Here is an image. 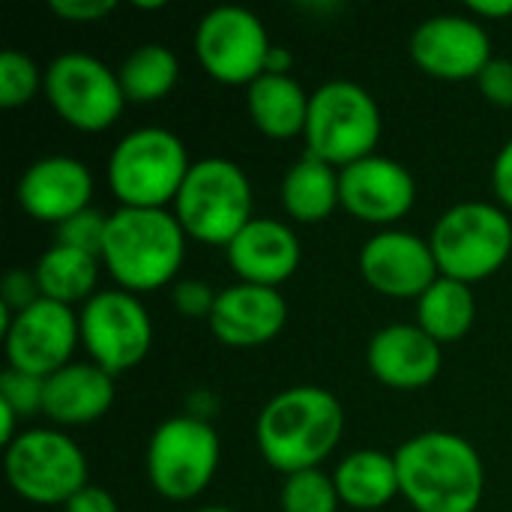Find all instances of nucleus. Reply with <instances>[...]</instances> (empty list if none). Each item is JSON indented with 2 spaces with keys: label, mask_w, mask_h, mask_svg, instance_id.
Returning <instances> with one entry per match:
<instances>
[{
  "label": "nucleus",
  "mask_w": 512,
  "mask_h": 512,
  "mask_svg": "<svg viewBox=\"0 0 512 512\" xmlns=\"http://www.w3.org/2000/svg\"><path fill=\"white\" fill-rule=\"evenodd\" d=\"M114 375L96 363H69L45 378L42 414L60 426H84L108 414L114 405Z\"/></svg>",
  "instance_id": "obj_21"
},
{
  "label": "nucleus",
  "mask_w": 512,
  "mask_h": 512,
  "mask_svg": "<svg viewBox=\"0 0 512 512\" xmlns=\"http://www.w3.org/2000/svg\"><path fill=\"white\" fill-rule=\"evenodd\" d=\"M417 318H420V327L438 345L459 342L462 336H468V330L474 327V318H477V300H474L471 285L441 276L417 300Z\"/></svg>",
  "instance_id": "obj_26"
},
{
  "label": "nucleus",
  "mask_w": 512,
  "mask_h": 512,
  "mask_svg": "<svg viewBox=\"0 0 512 512\" xmlns=\"http://www.w3.org/2000/svg\"><path fill=\"white\" fill-rule=\"evenodd\" d=\"M216 291L213 285H207L204 279H183L174 285L171 291V300H174V309L183 315V318H207L213 315V306H216Z\"/></svg>",
  "instance_id": "obj_32"
},
{
  "label": "nucleus",
  "mask_w": 512,
  "mask_h": 512,
  "mask_svg": "<svg viewBox=\"0 0 512 512\" xmlns=\"http://www.w3.org/2000/svg\"><path fill=\"white\" fill-rule=\"evenodd\" d=\"M33 273H36V282H39V294L45 300L72 306L78 300L93 297L96 279H99V258L87 255L81 249L54 243L48 252H42Z\"/></svg>",
  "instance_id": "obj_25"
},
{
  "label": "nucleus",
  "mask_w": 512,
  "mask_h": 512,
  "mask_svg": "<svg viewBox=\"0 0 512 512\" xmlns=\"http://www.w3.org/2000/svg\"><path fill=\"white\" fill-rule=\"evenodd\" d=\"M219 468V438L198 417L165 420L147 447V477L168 501L198 498Z\"/></svg>",
  "instance_id": "obj_9"
},
{
  "label": "nucleus",
  "mask_w": 512,
  "mask_h": 512,
  "mask_svg": "<svg viewBox=\"0 0 512 512\" xmlns=\"http://www.w3.org/2000/svg\"><path fill=\"white\" fill-rule=\"evenodd\" d=\"M186 252V231L168 210L120 207L108 216L102 264L123 291H156L168 285Z\"/></svg>",
  "instance_id": "obj_3"
},
{
  "label": "nucleus",
  "mask_w": 512,
  "mask_h": 512,
  "mask_svg": "<svg viewBox=\"0 0 512 512\" xmlns=\"http://www.w3.org/2000/svg\"><path fill=\"white\" fill-rule=\"evenodd\" d=\"M291 63H294V60H291V51H288V48L273 45V48H270V54H267L264 72H267V75H288Z\"/></svg>",
  "instance_id": "obj_39"
},
{
  "label": "nucleus",
  "mask_w": 512,
  "mask_h": 512,
  "mask_svg": "<svg viewBox=\"0 0 512 512\" xmlns=\"http://www.w3.org/2000/svg\"><path fill=\"white\" fill-rule=\"evenodd\" d=\"M36 300H42L36 273H27V270H21V267L9 270L6 279H3V288H0V306H6L12 315H18V312H24L27 306H33Z\"/></svg>",
  "instance_id": "obj_33"
},
{
  "label": "nucleus",
  "mask_w": 512,
  "mask_h": 512,
  "mask_svg": "<svg viewBox=\"0 0 512 512\" xmlns=\"http://www.w3.org/2000/svg\"><path fill=\"white\" fill-rule=\"evenodd\" d=\"M414 63L432 78L468 81L480 78L492 60V42L483 24L465 15H435L417 24L411 36Z\"/></svg>",
  "instance_id": "obj_14"
},
{
  "label": "nucleus",
  "mask_w": 512,
  "mask_h": 512,
  "mask_svg": "<svg viewBox=\"0 0 512 512\" xmlns=\"http://www.w3.org/2000/svg\"><path fill=\"white\" fill-rule=\"evenodd\" d=\"M288 321V303L276 288L237 282L219 291L210 330L222 345L255 348L282 333Z\"/></svg>",
  "instance_id": "obj_17"
},
{
  "label": "nucleus",
  "mask_w": 512,
  "mask_h": 512,
  "mask_svg": "<svg viewBox=\"0 0 512 512\" xmlns=\"http://www.w3.org/2000/svg\"><path fill=\"white\" fill-rule=\"evenodd\" d=\"M249 117L270 138L306 132L309 96L291 75H261L249 84Z\"/></svg>",
  "instance_id": "obj_23"
},
{
  "label": "nucleus",
  "mask_w": 512,
  "mask_h": 512,
  "mask_svg": "<svg viewBox=\"0 0 512 512\" xmlns=\"http://www.w3.org/2000/svg\"><path fill=\"white\" fill-rule=\"evenodd\" d=\"M6 480L30 504H63L87 486V459L81 447L48 429L21 432L6 447Z\"/></svg>",
  "instance_id": "obj_8"
},
{
  "label": "nucleus",
  "mask_w": 512,
  "mask_h": 512,
  "mask_svg": "<svg viewBox=\"0 0 512 512\" xmlns=\"http://www.w3.org/2000/svg\"><path fill=\"white\" fill-rule=\"evenodd\" d=\"M15 417H18V414H15L6 402H0V444H3V447H9V444L18 438V435H15Z\"/></svg>",
  "instance_id": "obj_40"
},
{
  "label": "nucleus",
  "mask_w": 512,
  "mask_h": 512,
  "mask_svg": "<svg viewBox=\"0 0 512 512\" xmlns=\"http://www.w3.org/2000/svg\"><path fill=\"white\" fill-rule=\"evenodd\" d=\"M480 93L501 108H512V60H489L477 78Z\"/></svg>",
  "instance_id": "obj_34"
},
{
  "label": "nucleus",
  "mask_w": 512,
  "mask_h": 512,
  "mask_svg": "<svg viewBox=\"0 0 512 512\" xmlns=\"http://www.w3.org/2000/svg\"><path fill=\"white\" fill-rule=\"evenodd\" d=\"M342 207L372 225L402 219L417 198L411 171L387 156H366L339 171Z\"/></svg>",
  "instance_id": "obj_16"
},
{
  "label": "nucleus",
  "mask_w": 512,
  "mask_h": 512,
  "mask_svg": "<svg viewBox=\"0 0 512 512\" xmlns=\"http://www.w3.org/2000/svg\"><path fill=\"white\" fill-rule=\"evenodd\" d=\"M372 375L393 390H423L441 372V345L417 324H390L369 342Z\"/></svg>",
  "instance_id": "obj_19"
},
{
  "label": "nucleus",
  "mask_w": 512,
  "mask_h": 512,
  "mask_svg": "<svg viewBox=\"0 0 512 512\" xmlns=\"http://www.w3.org/2000/svg\"><path fill=\"white\" fill-rule=\"evenodd\" d=\"M333 483L339 501L351 510H381L402 492L396 456L381 450H357L345 456L336 468Z\"/></svg>",
  "instance_id": "obj_22"
},
{
  "label": "nucleus",
  "mask_w": 512,
  "mask_h": 512,
  "mask_svg": "<svg viewBox=\"0 0 512 512\" xmlns=\"http://www.w3.org/2000/svg\"><path fill=\"white\" fill-rule=\"evenodd\" d=\"M195 512H234V510H225V507H204V510H195Z\"/></svg>",
  "instance_id": "obj_42"
},
{
  "label": "nucleus",
  "mask_w": 512,
  "mask_h": 512,
  "mask_svg": "<svg viewBox=\"0 0 512 512\" xmlns=\"http://www.w3.org/2000/svg\"><path fill=\"white\" fill-rule=\"evenodd\" d=\"M42 87L54 111L81 132H102L114 126L126 105L117 72L84 51L54 57Z\"/></svg>",
  "instance_id": "obj_10"
},
{
  "label": "nucleus",
  "mask_w": 512,
  "mask_h": 512,
  "mask_svg": "<svg viewBox=\"0 0 512 512\" xmlns=\"http://www.w3.org/2000/svg\"><path fill=\"white\" fill-rule=\"evenodd\" d=\"M78 339L81 327L72 309L42 297L24 312H18L12 318V327L6 330L9 369L36 378H51L54 372L69 366Z\"/></svg>",
  "instance_id": "obj_13"
},
{
  "label": "nucleus",
  "mask_w": 512,
  "mask_h": 512,
  "mask_svg": "<svg viewBox=\"0 0 512 512\" xmlns=\"http://www.w3.org/2000/svg\"><path fill=\"white\" fill-rule=\"evenodd\" d=\"M183 141L159 126L129 132L108 159V186L123 207L162 210L177 201L189 174Z\"/></svg>",
  "instance_id": "obj_5"
},
{
  "label": "nucleus",
  "mask_w": 512,
  "mask_h": 512,
  "mask_svg": "<svg viewBox=\"0 0 512 512\" xmlns=\"http://www.w3.org/2000/svg\"><path fill=\"white\" fill-rule=\"evenodd\" d=\"M39 84H45V78H39L36 63L21 54V51H3L0 54V105L3 108H21L27 105Z\"/></svg>",
  "instance_id": "obj_29"
},
{
  "label": "nucleus",
  "mask_w": 512,
  "mask_h": 512,
  "mask_svg": "<svg viewBox=\"0 0 512 512\" xmlns=\"http://www.w3.org/2000/svg\"><path fill=\"white\" fill-rule=\"evenodd\" d=\"M135 6H138V9H162L165 3H162V0H150V3H144V0H135Z\"/></svg>",
  "instance_id": "obj_41"
},
{
  "label": "nucleus",
  "mask_w": 512,
  "mask_h": 512,
  "mask_svg": "<svg viewBox=\"0 0 512 512\" xmlns=\"http://www.w3.org/2000/svg\"><path fill=\"white\" fill-rule=\"evenodd\" d=\"M468 9L480 18H507L512 15V0H471Z\"/></svg>",
  "instance_id": "obj_38"
},
{
  "label": "nucleus",
  "mask_w": 512,
  "mask_h": 512,
  "mask_svg": "<svg viewBox=\"0 0 512 512\" xmlns=\"http://www.w3.org/2000/svg\"><path fill=\"white\" fill-rule=\"evenodd\" d=\"M429 246L441 276L471 285L507 264L512 252V222L495 204L465 201L450 207L435 222Z\"/></svg>",
  "instance_id": "obj_7"
},
{
  "label": "nucleus",
  "mask_w": 512,
  "mask_h": 512,
  "mask_svg": "<svg viewBox=\"0 0 512 512\" xmlns=\"http://www.w3.org/2000/svg\"><path fill=\"white\" fill-rule=\"evenodd\" d=\"M48 6L66 21H99L114 12V0H51Z\"/></svg>",
  "instance_id": "obj_35"
},
{
  "label": "nucleus",
  "mask_w": 512,
  "mask_h": 512,
  "mask_svg": "<svg viewBox=\"0 0 512 512\" xmlns=\"http://www.w3.org/2000/svg\"><path fill=\"white\" fill-rule=\"evenodd\" d=\"M105 234H108V216L96 207H87V210H81V213H75L57 225V243L60 246L81 249L87 255H96L99 261H102Z\"/></svg>",
  "instance_id": "obj_30"
},
{
  "label": "nucleus",
  "mask_w": 512,
  "mask_h": 512,
  "mask_svg": "<svg viewBox=\"0 0 512 512\" xmlns=\"http://www.w3.org/2000/svg\"><path fill=\"white\" fill-rule=\"evenodd\" d=\"M492 186H495L498 201L512 210V141L504 144V150H501V153H498V159H495V168H492Z\"/></svg>",
  "instance_id": "obj_37"
},
{
  "label": "nucleus",
  "mask_w": 512,
  "mask_h": 512,
  "mask_svg": "<svg viewBox=\"0 0 512 512\" xmlns=\"http://www.w3.org/2000/svg\"><path fill=\"white\" fill-rule=\"evenodd\" d=\"M174 216L192 240L228 246L252 222L249 177L231 159L210 156L192 162L174 201Z\"/></svg>",
  "instance_id": "obj_4"
},
{
  "label": "nucleus",
  "mask_w": 512,
  "mask_h": 512,
  "mask_svg": "<svg viewBox=\"0 0 512 512\" xmlns=\"http://www.w3.org/2000/svg\"><path fill=\"white\" fill-rule=\"evenodd\" d=\"M117 78L129 102H159L174 90L180 78V63L171 48L159 42H147V45H138L120 63Z\"/></svg>",
  "instance_id": "obj_27"
},
{
  "label": "nucleus",
  "mask_w": 512,
  "mask_h": 512,
  "mask_svg": "<svg viewBox=\"0 0 512 512\" xmlns=\"http://www.w3.org/2000/svg\"><path fill=\"white\" fill-rule=\"evenodd\" d=\"M303 135L309 156L333 168H348L372 156L381 138L378 102L354 81H327L309 96Z\"/></svg>",
  "instance_id": "obj_6"
},
{
  "label": "nucleus",
  "mask_w": 512,
  "mask_h": 512,
  "mask_svg": "<svg viewBox=\"0 0 512 512\" xmlns=\"http://www.w3.org/2000/svg\"><path fill=\"white\" fill-rule=\"evenodd\" d=\"M93 177L84 162L72 156L36 159L18 180V204L36 222H66L90 207Z\"/></svg>",
  "instance_id": "obj_18"
},
{
  "label": "nucleus",
  "mask_w": 512,
  "mask_h": 512,
  "mask_svg": "<svg viewBox=\"0 0 512 512\" xmlns=\"http://www.w3.org/2000/svg\"><path fill=\"white\" fill-rule=\"evenodd\" d=\"M78 327L93 363L111 375L135 369L153 345V321L129 291H96L84 303Z\"/></svg>",
  "instance_id": "obj_11"
},
{
  "label": "nucleus",
  "mask_w": 512,
  "mask_h": 512,
  "mask_svg": "<svg viewBox=\"0 0 512 512\" xmlns=\"http://www.w3.org/2000/svg\"><path fill=\"white\" fill-rule=\"evenodd\" d=\"M270 48L261 18L243 6H216L195 30V54L201 66L222 84H252L261 78Z\"/></svg>",
  "instance_id": "obj_12"
},
{
  "label": "nucleus",
  "mask_w": 512,
  "mask_h": 512,
  "mask_svg": "<svg viewBox=\"0 0 512 512\" xmlns=\"http://www.w3.org/2000/svg\"><path fill=\"white\" fill-rule=\"evenodd\" d=\"M363 279L387 297H423L441 276L435 252L426 240L408 231H381L360 252Z\"/></svg>",
  "instance_id": "obj_15"
},
{
  "label": "nucleus",
  "mask_w": 512,
  "mask_h": 512,
  "mask_svg": "<svg viewBox=\"0 0 512 512\" xmlns=\"http://www.w3.org/2000/svg\"><path fill=\"white\" fill-rule=\"evenodd\" d=\"M342 501L333 477L321 468L291 474L282 486V510L285 512H336Z\"/></svg>",
  "instance_id": "obj_28"
},
{
  "label": "nucleus",
  "mask_w": 512,
  "mask_h": 512,
  "mask_svg": "<svg viewBox=\"0 0 512 512\" xmlns=\"http://www.w3.org/2000/svg\"><path fill=\"white\" fill-rule=\"evenodd\" d=\"M399 486L417 512H477L486 489L480 453L453 432H423L396 453Z\"/></svg>",
  "instance_id": "obj_2"
},
{
  "label": "nucleus",
  "mask_w": 512,
  "mask_h": 512,
  "mask_svg": "<svg viewBox=\"0 0 512 512\" xmlns=\"http://www.w3.org/2000/svg\"><path fill=\"white\" fill-rule=\"evenodd\" d=\"M336 204H342V195L333 165L306 153L288 168L282 180V207L288 210V216H294L297 222H324L336 210Z\"/></svg>",
  "instance_id": "obj_24"
},
{
  "label": "nucleus",
  "mask_w": 512,
  "mask_h": 512,
  "mask_svg": "<svg viewBox=\"0 0 512 512\" xmlns=\"http://www.w3.org/2000/svg\"><path fill=\"white\" fill-rule=\"evenodd\" d=\"M228 264L240 282L276 288L294 276L300 264V243L285 222L252 219L228 246Z\"/></svg>",
  "instance_id": "obj_20"
},
{
  "label": "nucleus",
  "mask_w": 512,
  "mask_h": 512,
  "mask_svg": "<svg viewBox=\"0 0 512 512\" xmlns=\"http://www.w3.org/2000/svg\"><path fill=\"white\" fill-rule=\"evenodd\" d=\"M345 414L321 387H291L273 396L255 426L264 462L285 477L318 468L342 441Z\"/></svg>",
  "instance_id": "obj_1"
},
{
  "label": "nucleus",
  "mask_w": 512,
  "mask_h": 512,
  "mask_svg": "<svg viewBox=\"0 0 512 512\" xmlns=\"http://www.w3.org/2000/svg\"><path fill=\"white\" fill-rule=\"evenodd\" d=\"M0 402H6L18 417H30L45 405V378L6 369L0 375Z\"/></svg>",
  "instance_id": "obj_31"
},
{
  "label": "nucleus",
  "mask_w": 512,
  "mask_h": 512,
  "mask_svg": "<svg viewBox=\"0 0 512 512\" xmlns=\"http://www.w3.org/2000/svg\"><path fill=\"white\" fill-rule=\"evenodd\" d=\"M66 512H120L117 501L111 498V492L99 489V486H84L78 495H72L66 501Z\"/></svg>",
  "instance_id": "obj_36"
}]
</instances>
